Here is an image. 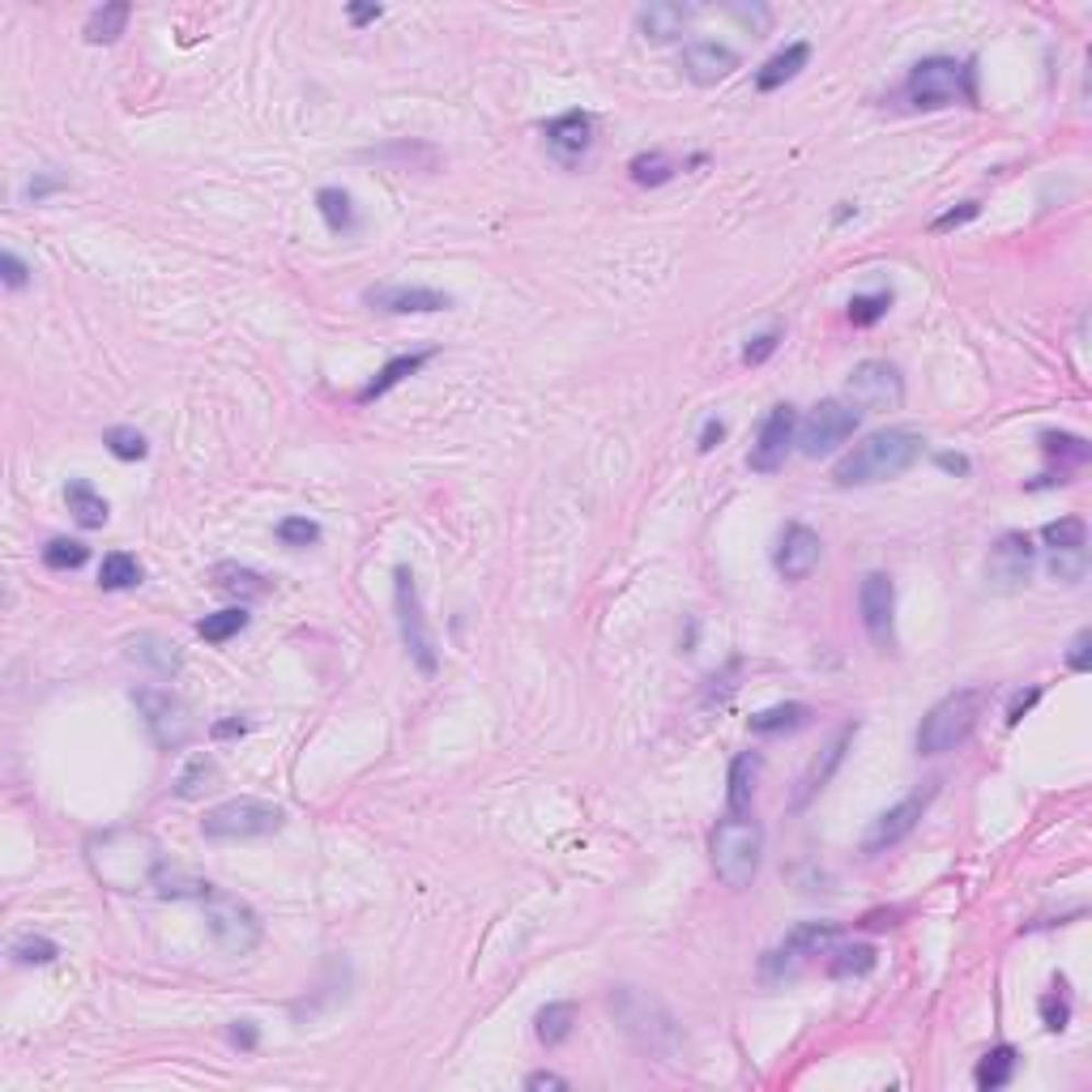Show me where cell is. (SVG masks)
Instances as JSON below:
<instances>
[{
  "mask_svg": "<svg viewBox=\"0 0 1092 1092\" xmlns=\"http://www.w3.org/2000/svg\"><path fill=\"white\" fill-rule=\"evenodd\" d=\"M777 342H781L777 329H769V333H755V338H751V342L742 346V363H747V367H760V363H764L769 354L777 351Z\"/></svg>",
  "mask_w": 1092,
  "mask_h": 1092,
  "instance_id": "681fc988",
  "label": "cell"
},
{
  "mask_svg": "<svg viewBox=\"0 0 1092 1092\" xmlns=\"http://www.w3.org/2000/svg\"><path fill=\"white\" fill-rule=\"evenodd\" d=\"M316 209H320L325 227L333 235H351L354 227H359L354 201H351V193H342V189H320V193H316Z\"/></svg>",
  "mask_w": 1092,
  "mask_h": 1092,
  "instance_id": "d6a6232c",
  "label": "cell"
},
{
  "mask_svg": "<svg viewBox=\"0 0 1092 1092\" xmlns=\"http://www.w3.org/2000/svg\"><path fill=\"white\" fill-rule=\"evenodd\" d=\"M935 794H939V781H931L926 789H913L909 798H900L897 807H888L884 816L871 823V832H866V841H862V854H884V850L900 845V841L918 828V819L926 816V807L935 803Z\"/></svg>",
  "mask_w": 1092,
  "mask_h": 1092,
  "instance_id": "5bb4252c",
  "label": "cell"
},
{
  "mask_svg": "<svg viewBox=\"0 0 1092 1092\" xmlns=\"http://www.w3.org/2000/svg\"><path fill=\"white\" fill-rule=\"evenodd\" d=\"M739 65H742L739 52L726 47V43L696 39L683 47V73H687V81H696V86H717V81L730 78Z\"/></svg>",
  "mask_w": 1092,
  "mask_h": 1092,
  "instance_id": "ffe728a7",
  "label": "cell"
},
{
  "mask_svg": "<svg viewBox=\"0 0 1092 1092\" xmlns=\"http://www.w3.org/2000/svg\"><path fill=\"white\" fill-rule=\"evenodd\" d=\"M858 611L866 636L875 640V649H892L897 645V585L888 572H866L858 585Z\"/></svg>",
  "mask_w": 1092,
  "mask_h": 1092,
  "instance_id": "4fadbf2b",
  "label": "cell"
},
{
  "mask_svg": "<svg viewBox=\"0 0 1092 1092\" xmlns=\"http://www.w3.org/2000/svg\"><path fill=\"white\" fill-rule=\"evenodd\" d=\"M0 273H4V286L9 291H22L31 282V265L18 257V252H0Z\"/></svg>",
  "mask_w": 1092,
  "mask_h": 1092,
  "instance_id": "f907efd6",
  "label": "cell"
},
{
  "mask_svg": "<svg viewBox=\"0 0 1092 1092\" xmlns=\"http://www.w3.org/2000/svg\"><path fill=\"white\" fill-rule=\"evenodd\" d=\"M708 858H713V871L726 888L747 892L760 875V862H764V828L751 816L730 811L726 819H717V828L708 837Z\"/></svg>",
  "mask_w": 1092,
  "mask_h": 1092,
  "instance_id": "3957f363",
  "label": "cell"
},
{
  "mask_svg": "<svg viewBox=\"0 0 1092 1092\" xmlns=\"http://www.w3.org/2000/svg\"><path fill=\"white\" fill-rule=\"evenodd\" d=\"M431 354L435 351H414V354H397V359H389V363L372 376V385H363V389H359V401L367 406V401H376V397H385L389 389H397L406 376H414L423 363H431Z\"/></svg>",
  "mask_w": 1092,
  "mask_h": 1092,
  "instance_id": "4316f807",
  "label": "cell"
},
{
  "mask_svg": "<svg viewBox=\"0 0 1092 1092\" xmlns=\"http://www.w3.org/2000/svg\"><path fill=\"white\" fill-rule=\"evenodd\" d=\"M572 1028H577V1003H546L543 1012L534 1015V1033L546 1050L564 1046L572 1037Z\"/></svg>",
  "mask_w": 1092,
  "mask_h": 1092,
  "instance_id": "f546056e",
  "label": "cell"
},
{
  "mask_svg": "<svg viewBox=\"0 0 1092 1092\" xmlns=\"http://www.w3.org/2000/svg\"><path fill=\"white\" fill-rule=\"evenodd\" d=\"M218 785V764H214V755H193L184 769H180V777H175V794L180 798H196V794H205V789H214Z\"/></svg>",
  "mask_w": 1092,
  "mask_h": 1092,
  "instance_id": "8d00e7d4",
  "label": "cell"
},
{
  "mask_svg": "<svg viewBox=\"0 0 1092 1092\" xmlns=\"http://www.w3.org/2000/svg\"><path fill=\"white\" fill-rule=\"evenodd\" d=\"M248 611L243 606H227V611H218V615H205L201 624H196V632L209 640V645H223V640H231V636H239L243 627H248Z\"/></svg>",
  "mask_w": 1092,
  "mask_h": 1092,
  "instance_id": "ab89813d",
  "label": "cell"
},
{
  "mask_svg": "<svg viewBox=\"0 0 1092 1092\" xmlns=\"http://www.w3.org/2000/svg\"><path fill=\"white\" fill-rule=\"evenodd\" d=\"M1042 1020L1050 1033H1062L1071 1024V999H1067V981H1058L1050 994H1042Z\"/></svg>",
  "mask_w": 1092,
  "mask_h": 1092,
  "instance_id": "7dc6e473",
  "label": "cell"
},
{
  "mask_svg": "<svg viewBox=\"0 0 1092 1092\" xmlns=\"http://www.w3.org/2000/svg\"><path fill=\"white\" fill-rule=\"evenodd\" d=\"M56 956H60V947L43 935H26L13 943V960H18V965H52Z\"/></svg>",
  "mask_w": 1092,
  "mask_h": 1092,
  "instance_id": "c3c4849f",
  "label": "cell"
},
{
  "mask_svg": "<svg viewBox=\"0 0 1092 1092\" xmlns=\"http://www.w3.org/2000/svg\"><path fill=\"white\" fill-rule=\"evenodd\" d=\"M65 500H69V512H73V521H78L81 530H103L107 516H112L107 500H103L86 478H73V482L65 487Z\"/></svg>",
  "mask_w": 1092,
  "mask_h": 1092,
  "instance_id": "83f0119b",
  "label": "cell"
},
{
  "mask_svg": "<svg viewBox=\"0 0 1092 1092\" xmlns=\"http://www.w3.org/2000/svg\"><path fill=\"white\" fill-rule=\"evenodd\" d=\"M1042 701V687H1028V692H1020L1012 701V708H1008V726H1020V717L1033 708V704Z\"/></svg>",
  "mask_w": 1092,
  "mask_h": 1092,
  "instance_id": "680465c9",
  "label": "cell"
},
{
  "mask_svg": "<svg viewBox=\"0 0 1092 1092\" xmlns=\"http://www.w3.org/2000/svg\"><path fill=\"white\" fill-rule=\"evenodd\" d=\"M277 543L291 546V550H308L320 543V525L312 516H286V521H277Z\"/></svg>",
  "mask_w": 1092,
  "mask_h": 1092,
  "instance_id": "f6af8a7d",
  "label": "cell"
},
{
  "mask_svg": "<svg viewBox=\"0 0 1092 1092\" xmlns=\"http://www.w3.org/2000/svg\"><path fill=\"white\" fill-rule=\"evenodd\" d=\"M760 751H739L735 764H730V789H726V807L735 816H747L751 811V798H755V781H760Z\"/></svg>",
  "mask_w": 1092,
  "mask_h": 1092,
  "instance_id": "d4e9b609",
  "label": "cell"
},
{
  "mask_svg": "<svg viewBox=\"0 0 1092 1092\" xmlns=\"http://www.w3.org/2000/svg\"><path fill=\"white\" fill-rule=\"evenodd\" d=\"M99 585L107 589V593L137 589L141 585V564H137L133 555H124V550H112V555L103 559V568H99Z\"/></svg>",
  "mask_w": 1092,
  "mask_h": 1092,
  "instance_id": "d590c367",
  "label": "cell"
},
{
  "mask_svg": "<svg viewBox=\"0 0 1092 1092\" xmlns=\"http://www.w3.org/2000/svg\"><path fill=\"white\" fill-rule=\"evenodd\" d=\"M209 581L218 593H227V598H239V606L243 602H261V598H270V581L261 577V572H252V568H243V564H214L209 568Z\"/></svg>",
  "mask_w": 1092,
  "mask_h": 1092,
  "instance_id": "7402d4cb",
  "label": "cell"
},
{
  "mask_svg": "<svg viewBox=\"0 0 1092 1092\" xmlns=\"http://www.w3.org/2000/svg\"><path fill=\"white\" fill-rule=\"evenodd\" d=\"M60 189H65V180H60V175H47V171H35V175H31V180H26V189H22V196H26V201H35V205H39L43 196L60 193Z\"/></svg>",
  "mask_w": 1092,
  "mask_h": 1092,
  "instance_id": "816d5d0a",
  "label": "cell"
},
{
  "mask_svg": "<svg viewBox=\"0 0 1092 1092\" xmlns=\"http://www.w3.org/2000/svg\"><path fill=\"white\" fill-rule=\"evenodd\" d=\"M892 308V291H875V295H854L850 299V320L866 329V325H875V320H884Z\"/></svg>",
  "mask_w": 1092,
  "mask_h": 1092,
  "instance_id": "bcb514c9",
  "label": "cell"
},
{
  "mask_svg": "<svg viewBox=\"0 0 1092 1092\" xmlns=\"http://www.w3.org/2000/svg\"><path fill=\"white\" fill-rule=\"evenodd\" d=\"M286 823V811L265 798H227L218 807H209L201 819V837L205 841H252V837H273Z\"/></svg>",
  "mask_w": 1092,
  "mask_h": 1092,
  "instance_id": "8992f818",
  "label": "cell"
},
{
  "mask_svg": "<svg viewBox=\"0 0 1092 1092\" xmlns=\"http://www.w3.org/2000/svg\"><path fill=\"white\" fill-rule=\"evenodd\" d=\"M346 13H351L354 26H367V22H380V13H385V9H380V4H351Z\"/></svg>",
  "mask_w": 1092,
  "mask_h": 1092,
  "instance_id": "6125c7cd",
  "label": "cell"
},
{
  "mask_svg": "<svg viewBox=\"0 0 1092 1092\" xmlns=\"http://www.w3.org/2000/svg\"><path fill=\"white\" fill-rule=\"evenodd\" d=\"M845 401L866 414H884V410H900L905 401V376L897 363L888 359H862L858 367L845 376Z\"/></svg>",
  "mask_w": 1092,
  "mask_h": 1092,
  "instance_id": "9c48e42d",
  "label": "cell"
},
{
  "mask_svg": "<svg viewBox=\"0 0 1092 1092\" xmlns=\"http://www.w3.org/2000/svg\"><path fill=\"white\" fill-rule=\"evenodd\" d=\"M721 440H726V423H721V419H704V428H701V440H696V448H701V453H713V448H717Z\"/></svg>",
  "mask_w": 1092,
  "mask_h": 1092,
  "instance_id": "6f0895ef",
  "label": "cell"
},
{
  "mask_svg": "<svg viewBox=\"0 0 1092 1092\" xmlns=\"http://www.w3.org/2000/svg\"><path fill=\"white\" fill-rule=\"evenodd\" d=\"M986 704H990L986 687H956V692H947L922 717V726H918V755H947V751L965 747V742L974 739Z\"/></svg>",
  "mask_w": 1092,
  "mask_h": 1092,
  "instance_id": "277c9868",
  "label": "cell"
},
{
  "mask_svg": "<svg viewBox=\"0 0 1092 1092\" xmlns=\"http://www.w3.org/2000/svg\"><path fill=\"white\" fill-rule=\"evenodd\" d=\"M201 909H205V922H209V935L214 943L227 952V956H252L261 947V918L248 900H239L235 892H223V888H209L201 897Z\"/></svg>",
  "mask_w": 1092,
  "mask_h": 1092,
  "instance_id": "52a82bcc",
  "label": "cell"
},
{
  "mask_svg": "<svg viewBox=\"0 0 1092 1092\" xmlns=\"http://www.w3.org/2000/svg\"><path fill=\"white\" fill-rule=\"evenodd\" d=\"M858 735V721H850V726H841V735L823 747V760L811 764V773L803 777V794H798V803H807V798H816L819 789L832 781V773L841 769V760H845V751H850V742Z\"/></svg>",
  "mask_w": 1092,
  "mask_h": 1092,
  "instance_id": "cb8c5ba5",
  "label": "cell"
},
{
  "mask_svg": "<svg viewBox=\"0 0 1092 1092\" xmlns=\"http://www.w3.org/2000/svg\"><path fill=\"white\" fill-rule=\"evenodd\" d=\"M1042 448H1046V457L1071 462V466H1084V462H1089V440L1067 435V431H1042Z\"/></svg>",
  "mask_w": 1092,
  "mask_h": 1092,
  "instance_id": "ee69618b",
  "label": "cell"
},
{
  "mask_svg": "<svg viewBox=\"0 0 1092 1092\" xmlns=\"http://www.w3.org/2000/svg\"><path fill=\"white\" fill-rule=\"evenodd\" d=\"M1033 568H1037V546L1028 534H1003L999 543L990 546V559H986V581L990 589H999V593H1015V589L1028 585V577H1033Z\"/></svg>",
  "mask_w": 1092,
  "mask_h": 1092,
  "instance_id": "9a60e30c",
  "label": "cell"
},
{
  "mask_svg": "<svg viewBox=\"0 0 1092 1092\" xmlns=\"http://www.w3.org/2000/svg\"><path fill=\"white\" fill-rule=\"evenodd\" d=\"M133 704H137V713L146 717V730H150L155 747H162V751H180L184 742L193 739V730H196L193 708H189L184 696H175L171 687H133Z\"/></svg>",
  "mask_w": 1092,
  "mask_h": 1092,
  "instance_id": "ba28073f",
  "label": "cell"
},
{
  "mask_svg": "<svg viewBox=\"0 0 1092 1092\" xmlns=\"http://www.w3.org/2000/svg\"><path fill=\"white\" fill-rule=\"evenodd\" d=\"M543 137L559 167H581L589 146H593V120H589V112H564L550 124H543Z\"/></svg>",
  "mask_w": 1092,
  "mask_h": 1092,
  "instance_id": "d6986e66",
  "label": "cell"
},
{
  "mask_svg": "<svg viewBox=\"0 0 1092 1092\" xmlns=\"http://www.w3.org/2000/svg\"><path fill=\"white\" fill-rule=\"evenodd\" d=\"M837 939H841V926H837V922H803V926H794L789 935L781 939V947H773V952L764 956V977L798 974L811 956H823Z\"/></svg>",
  "mask_w": 1092,
  "mask_h": 1092,
  "instance_id": "7c38bea8",
  "label": "cell"
},
{
  "mask_svg": "<svg viewBox=\"0 0 1092 1092\" xmlns=\"http://www.w3.org/2000/svg\"><path fill=\"white\" fill-rule=\"evenodd\" d=\"M86 862L94 871V879H103L116 892H141L155 888V875L162 866V845L150 832L137 828H107L99 837L86 841Z\"/></svg>",
  "mask_w": 1092,
  "mask_h": 1092,
  "instance_id": "6da1fadb",
  "label": "cell"
},
{
  "mask_svg": "<svg viewBox=\"0 0 1092 1092\" xmlns=\"http://www.w3.org/2000/svg\"><path fill=\"white\" fill-rule=\"evenodd\" d=\"M977 214H981V205H977V201H965L960 209H947V214H939V218H935V231H956V227L974 223Z\"/></svg>",
  "mask_w": 1092,
  "mask_h": 1092,
  "instance_id": "db71d44e",
  "label": "cell"
},
{
  "mask_svg": "<svg viewBox=\"0 0 1092 1092\" xmlns=\"http://www.w3.org/2000/svg\"><path fill=\"white\" fill-rule=\"evenodd\" d=\"M128 18H133V9L116 0V4H99L90 18H86V43H116L124 35V26H128Z\"/></svg>",
  "mask_w": 1092,
  "mask_h": 1092,
  "instance_id": "836d02e7",
  "label": "cell"
},
{
  "mask_svg": "<svg viewBox=\"0 0 1092 1092\" xmlns=\"http://www.w3.org/2000/svg\"><path fill=\"white\" fill-rule=\"evenodd\" d=\"M525 1089L530 1092H543V1089L564 1092L568 1089V1080H564V1076H555V1071H534V1076H525Z\"/></svg>",
  "mask_w": 1092,
  "mask_h": 1092,
  "instance_id": "91938a15",
  "label": "cell"
},
{
  "mask_svg": "<svg viewBox=\"0 0 1092 1092\" xmlns=\"http://www.w3.org/2000/svg\"><path fill=\"white\" fill-rule=\"evenodd\" d=\"M794 440H798V410L789 401H781L760 423V435H755V444L747 453V466L755 474H777L785 466V457H789V448H794Z\"/></svg>",
  "mask_w": 1092,
  "mask_h": 1092,
  "instance_id": "2e32d148",
  "label": "cell"
},
{
  "mask_svg": "<svg viewBox=\"0 0 1092 1092\" xmlns=\"http://www.w3.org/2000/svg\"><path fill=\"white\" fill-rule=\"evenodd\" d=\"M227 1037H231L235 1050H257V1042H261V1033H257L252 1020H235L231 1028H227Z\"/></svg>",
  "mask_w": 1092,
  "mask_h": 1092,
  "instance_id": "9f6ffc18",
  "label": "cell"
},
{
  "mask_svg": "<svg viewBox=\"0 0 1092 1092\" xmlns=\"http://www.w3.org/2000/svg\"><path fill=\"white\" fill-rule=\"evenodd\" d=\"M909 107L918 112H939V107H956V103H974L977 81L974 60H956V56H926L909 69L905 90Z\"/></svg>",
  "mask_w": 1092,
  "mask_h": 1092,
  "instance_id": "5b68a950",
  "label": "cell"
},
{
  "mask_svg": "<svg viewBox=\"0 0 1092 1092\" xmlns=\"http://www.w3.org/2000/svg\"><path fill=\"white\" fill-rule=\"evenodd\" d=\"M209 888H214L209 879H201V875L184 871V866H171V862H162L155 875V897L162 900H201Z\"/></svg>",
  "mask_w": 1092,
  "mask_h": 1092,
  "instance_id": "f1b7e54d",
  "label": "cell"
},
{
  "mask_svg": "<svg viewBox=\"0 0 1092 1092\" xmlns=\"http://www.w3.org/2000/svg\"><path fill=\"white\" fill-rule=\"evenodd\" d=\"M696 13H701V4H670V0H658V4L636 9V31L653 43H670L687 31V22H692Z\"/></svg>",
  "mask_w": 1092,
  "mask_h": 1092,
  "instance_id": "44dd1931",
  "label": "cell"
},
{
  "mask_svg": "<svg viewBox=\"0 0 1092 1092\" xmlns=\"http://www.w3.org/2000/svg\"><path fill=\"white\" fill-rule=\"evenodd\" d=\"M103 444H107V453L120 457V462H141V457L150 453L146 435L137 428H107L103 431Z\"/></svg>",
  "mask_w": 1092,
  "mask_h": 1092,
  "instance_id": "7bdbcfd3",
  "label": "cell"
},
{
  "mask_svg": "<svg viewBox=\"0 0 1092 1092\" xmlns=\"http://www.w3.org/2000/svg\"><path fill=\"white\" fill-rule=\"evenodd\" d=\"M209 735L218 742H227V739H243L248 735V721H239V717H227V721H214L209 726Z\"/></svg>",
  "mask_w": 1092,
  "mask_h": 1092,
  "instance_id": "94428289",
  "label": "cell"
},
{
  "mask_svg": "<svg viewBox=\"0 0 1092 1092\" xmlns=\"http://www.w3.org/2000/svg\"><path fill=\"white\" fill-rule=\"evenodd\" d=\"M363 304L372 312H389V316H428V312H448L453 308V295L435 291V286H401V282H380V286H367L363 291Z\"/></svg>",
  "mask_w": 1092,
  "mask_h": 1092,
  "instance_id": "e0dca14e",
  "label": "cell"
},
{
  "mask_svg": "<svg viewBox=\"0 0 1092 1092\" xmlns=\"http://www.w3.org/2000/svg\"><path fill=\"white\" fill-rule=\"evenodd\" d=\"M1015 1062H1020L1015 1046H994V1050H990L986 1058H981V1062H977V1071H974L977 1089H981V1092H994V1089H1003V1084H1012Z\"/></svg>",
  "mask_w": 1092,
  "mask_h": 1092,
  "instance_id": "1f68e13d",
  "label": "cell"
},
{
  "mask_svg": "<svg viewBox=\"0 0 1092 1092\" xmlns=\"http://www.w3.org/2000/svg\"><path fill=\"white\" fill-rule=\"evenodd\" d=\"M1089 645H1092V632L1089 627H1080V632H1076V640H1071V649H1067V666H1071L1076 674H1084V670L1092 666Z\"/></svg>",
  "mask_w": 1092,
  "mask_h": 1092,
  "instance_id": "f5cc1de1",
  "label": "cell"
},
{
  "mask_svg": "<svg viewBox=\"0 0 1092 1092\" xmlns=\"http://www.w3.org/2000/svg\"><path fill=\"white\" fill-rule=\"evenodd\" d=\"M730 13H735L739 22H747L755 35H764V31H769V22H773V13H769L764 4H730Z\"/></svg>",
  "mask_w": 1092,
  "mask_h": 1092,
  "instance_id": "11a10c76",
  "label": "cell"
},
{
  "mask_svg": "<svg viewBox=\"0 0 1092 1092\" xmlns=\"http://www.w3.org/2000/svg\"><path fill=\"white\" fill-rule=\"evenodd\" d=\"M90 559V550H86V543H78V538H52V543L43 546V564L52 568V572H73V568H81Z\"/></svg>",
  "mask_w": 1092,
  "mask_h": 1092,
  "instance_id": "b9f144b4",
  "label": "cell"
},
{
  "mask_svg": "<svg viewBox=\"0 0 1092 1092\" xmlns=\"http://www.w3.org/2000/svg\"><path fill=\"white\" fill-rule=\"evenodd\" d=\"M862 414L850 406V401H837V397H828V401H819L816 410L798 423V448H803V457H828V453H837L854 431H858Z\"/></svg>",
  "mask_w": 1092,
  "mask_h": 1092,
  "instance_id": "8fae6325",
  "label": "cell"
},
{
  "mask_svg": "<svg viewBox=\"0 0 1092 1092\" xmlns=\"http://www.w3.org/2000/svg\"><path fill=\"white\" fill-rule=\"evenodd\" d=\"M1046 572H1050L1058 585H1080L1089 577V546H1080V550H1050Z\"/></svg>",
  "mask_w": 1092,
  "mask_h": 1092,
  "instance_id": "60d3db41",
  "label": "cell"
},
{
  "mask_svg": "<svg viewBox=\"0 0 1092 1092\" xmlns=\"http://www.w3.org/2000/svg\"><path fill=\"white\" fill-rule=\"evenodd\" d=\"M819 555H823V543L811 525H785L777 538V550H773V568H777L785 581H807L811 572L819 568Z\"/></svg>",
  "mask_w": 1092,
  "mask_h": 1092,
  "instance_id": "ac0fdd59",
  "label": "cell"
},
{
  "mask_svg": "<svg viewBox=\"0 0 1092 1092\" xmlns=\"http://www.w3.org/2000/svg\"><path fill=\"white\" fill-rule=\"evenodd\" d=\"M393 606H397V627H401V645L406 653L414 658V666L423 674H435V640L428 632V615H423V602H419V585L410 577V568H397L393 572Z\"/></svg>",
  "mask_w": 1092,
  "mask_h": 1092,
  "instance_id": "30bf717a",
  "label": "cell"
},
{
  "mask_svg": "<svg viewBox=\"0 0 1092 1092\" xmlns=\"http://www.w3.org/2000/svg\"><path fill=\"white\" fill-rule=\"evenodd\" d=\"M128 658L137 666H146V670H155L158 679H175L180 674V653H175V645L167 640V636H158V632H141V636H133L128 640Z\"/></svg>",
  "mask_w": 1092,
  "mask_h": 1092,
  "instance_id": "603a6c76",
  "label": "cell"
},
{
  "mask_svg": "<svg viewBox=\"0 0 1092 1092\" xmlns=\"http://www.w3.org/2000/svg\"><path fill=\"white\" fill-rule=\"evenodd\" d=\"M922 453H926V440H922L913 428L871 431L862 444H854V448L832 466V482H837V487L888 482V478H900Z\"/></svg>",
  "mask_w": 1092,
  "mask_h": 1092,
  "instance_id": "7a4b0ae2",
  "label": "cell"
},
{
  "mask_svg": "<svg viewBox=\"0 0 1092 1092\" xmlns=\"http://www.w3.org/2000/svg\"><path fill=\"white\" fill-rule=\"evenodd\" d=\"M807 60H811V43H789L785 52H777L773 60H764V69L755 73V90H781L785 81H794L803 69H807Z\"/></svg>",
  "mask_w": 1092,
  "mask_h": 1092,
  "instance_id": "484cf974",
  "label": "cell"
},
{
  "mask_svg": "<svg viewBox=\"0 0 1092 1092\" xmlns=\"http://www.w3.org/2000/svg\"><path fill=\"white\" fill-rule=\"evenodd\" d=\"M939 466L952 469V474H969V457H960V453H939Z\"/></svg>",
  "mask_w": 1092,
  "mask_h": 1092,
  "instance_id": "be15d7a7",
  "label": "cell"
},
{
  "mask_svg": "<svg viewBox=\"0 0 1092 1092\" xmlns=\"http://www.w3.org/2000/svg\"><path fill=\"white\" fill-rule=\"evenodd\" d=\"M828 974L832 977H862L879 965V952L871 943H854V947H828Z\"/></svg>",
  "mask_w": 1092,
  "mask_h": 1092,
  "instance_id": "e575fe53",
  "label": "cell"
},
{
  "mask_svg": "<svg viewBox=\"0 0 1092 1092\" xmlns=\"http://www.w3.org/2000/svg\"><path fill=\"white\" fill-rule=\"evenodd\" d=\"M627 171H632V180L640 184V189H662V184H670L674 180V162L662 155V150H649V155H636L632 162H627Z\"/></svg>",
  "mask_w": 1092,
  "mask_h": 1092,
  "instance_id": "74e56055",
  "label": "cell"
},
{
  "mask_svg": "<svg viewBox=\"0 0 1092 1092\" xmlns=\"http://www.w3.org/2000/svg\"><path fill=\"white\" fill-rule=\"evenodd\" d=\"M811 721V708L798 701H785V704H773V708H760L755 717H751V735H789V730H798V726H807Z\"/></svg>",
  "mask_w": 1092,
  "mask_h": 1092,
  "instance_id": "4dcf8cb0",
  "label": "cell"
},
{
  "mask_svg": "<svg viewBox=\"0 0 1092 1092\" xmlns=\"http://www.w3.org/2000/svg\"><path fill=\"white\" fill-rule=\"evenodd\" d=\"M1042 543L1050 550H1080V546H1089V525H1084V516H1058L1042 530Z\"/></svg>",
  "mask_w": 1092,
  "mask_h": 1092,
  "instance_id": "f35d334b",
  "label": "cell"
}]
</instances>
